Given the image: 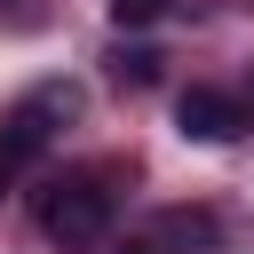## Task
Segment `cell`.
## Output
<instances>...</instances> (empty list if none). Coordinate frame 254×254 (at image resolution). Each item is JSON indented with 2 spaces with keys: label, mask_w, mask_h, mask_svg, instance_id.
<instances>
[{
  "label": "cell",
  "mask_w": 254,
  "mask_h": 254,
  "mask_svg": "<svg viewBox=\"0 0 254 254\" xmlns=\"http://www.w3.org/2000/svg\"><path fill=\"white\" fill-rule=\"evenodd\" d=\"M32 214H40V230L56 246H103L111 238V183L87 175V167L79 175H56V183H40Z\"/></svg>",
  "instance_id": "1"
},
{
  "label": "cell",
  "mask_w": 254,
  "mask_h": 254,
  "mask_svg": "<svg viewBox=\"0 0 254 254\" xmlns=\"http://www.w3.org/2000/svg\"><path fill=\"white\" fill-rule=\"evenodd\" d=\"M64 119H79V87H64V79H48L40 95H24V103L0 119V190H8V183H16L48 143H56Z\"/></svg>",
  "instance_id": "2"
},
{
  "label": "cell",
  "mask_w": 254,
  "mask_h": 254,
  "mask_svg": "<svg viewBox=\"0 0 254 254\" xmlns=\"http://www.w3.org/2000/svg\"><path fill=\"white\" fill-rule=\"evenodd\" d=\"M175 127H183L190 143H230V135H246V103L222 95V87H183Z\"/></svg>",
  "instance_id": "3"
},
{
  "label": "cell",
  "mask_w": 254,
  "mask_h": 254,
  "mask_svg": "<svg viewBox=\"0 0 254 254\" xmlns=\"http://www.w3.org/2000/svg\"><path fill=\"white\" fill-rule=\"evenodd\" d=\"M111 79H119V87H151V79H159V56H151V48H111Z\"/></svg>",
  "instance_id": "4"
},
{
  "label": "cell",
  "mask_w": 254,
  "mask_h": 254,
  "mask_svg": "<svg viewBox=\"0 0 254 254\" xmlns=\"http://www.w3.org/2000/svg\"><path fill=\"white\" fill-rule=\"evenodd\" d=\"M103 8H111V24H159L175 0H103Z\"/></svg>",
  "instance_id": "5"
},
{
  "label": "cell",
  "mask_w": 254,
  "mask_h": 254,
  "mask_svg": "<svg viewBox=\"0 0 254 254\" xmlns=\"http://www.w3.org/2000/svg\"><path fill=\"white\" fill-rule=\"evenodd\" d=\"M119 254H167V246H159V238H127Z\"/></svg>",
  "instance_id": "6"
}]
</instances>
